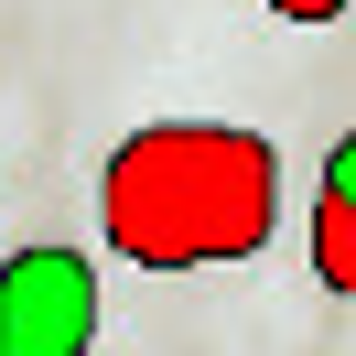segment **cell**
I'll return each mask as SVG.
<instances>
[{
	"label": "cell",
	"instance_id": "cell-1",
	"mask_svg": "<svg viewBox=\"0 0 356 356\" xmlns=\"http://www.w3.org/2000/svg\"><path fill=\"white\" fill-rule=\"evenodd\" d=\"M97 227L130 270H238L281 238V152L238 119H152L97 173Z\"/></svg>",
	"mask_w": 356,
	"mask_h": 356
},
{
	"label": "cell",
	"instance_id": "cell-2",
	"mask_svg": "<svg viewBox=\"0 0 356 356\" xmlns=\"http://www.w3.org/2000/svg\"><path fill=\"white\" fill-rule=\"evenodd\" d=\"M97 346V270L76 248L0 259V356H87Z\"/></svg>",
	"mask_w": 356,
	"mask_h": 356
},
{
	"label": "cell",
	"instance_id": "cell-3",
	"mask_svg": "<svg viewBox=\"0 0 356 356\" xmlns=\"http://www.w3.org/2000/svg\"><path fill=\"white\" fill-rule=\"evenodd\" d=\"M313 281L356 291V152L324 162V195H313Z\"/></svg>",
	"mask_w": 356,
	"mask_h": 356
},
{
	"label": "cell",
	"instance_id": "cell-4",
	"mask_svg": "<svg viewBox=\"0 0 356 356\" xmlns=\"http://www.w3.org/2000/svg\"><path fill=\"white\" fill-rule=\"evenodd\" d=\"M259 11H281V22H346V0H259Z\"/></svg>",
	"mask_w": 356,
	"mask_h": 356
}]
</instances>
